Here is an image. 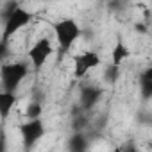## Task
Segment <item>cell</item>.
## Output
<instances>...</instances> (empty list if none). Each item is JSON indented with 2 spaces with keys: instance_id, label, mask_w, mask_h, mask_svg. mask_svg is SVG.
I'll use <instances>...</instances> for the list:
<instances>
[{
  "instance_id": "obj_1",
  "label": "cell",
  "mask_w": 152,
  "mask_h": 152,
  "mask_svg": "<svg viewBox=\"0 0 152 152\" xmlns=\"http://www.w3.org/2000/svg\"><path fill=\"white\" fill-rule=\"evenodd\" d=\"M32 18H34V15L31 11H27L25 7L18 6V4L7 6L6 20H4V31H2V39L9 41L15 34H18L23 27H27L32 22Z\"/></svg>"
},
{
  "instance_id": "obj_2",
  "label": "cell",
  "mask_w": 152,
  "mask_h": 152,
  "mask_svg": "<svg viewBox=\"0 0 152 152\" xmlns=\"http://www.w3.org/2000/svg\"><path fill=\"white\" fill-rule=\"evenodd\" d=\"M52 31H54L56 41H57V45L63 52H68L75 45V41L81 38V32H83L79 23L73 18H61V20L54 22Z\"/></svg>"
},
{
  "instance_id": "obj_3",
  "label": "cell",
  "mask_w": 152,
  "mask_h": 152,
  "mask_svg": "<svg viewBox=\"0 0 152 152\" xmlns=\"http://www.w3.org/2000/svg\"><path fill=\"white\" fill-rule=\"evenodd\" d=\"M29 66L22 61H6L0 64V79H2L4 90L16 91L22 81L27 77Z\"/></svg>"
},
{
  "instance_id": "obj_4",
  "label": "cell",
  "mask_w": 152,
  "mask_h": 152,
  "mask_svg": "<svg viewBox=\"0 0 152 152\" xmlns=\"http://www.w3.org/2000/svg\"><path fill=\"white\" fill-rule=\"evenodd\" d=\"M47 129H45V124L41 120V116L38 118H29L27 122L20 124V136H22V141H23V147L27 150L34 148V145L45 136Z\"/></svg>"
},
{
  "instance_id": "obj_5",
  "label": "cell",
  "mask_w": 152,
  "mask_h": 152,
  "mask_svg": "<svg viewBox=\"0 0 152 152\" xmlns=\"http://www.w3.org/2000/svg\"><path fill=\"white\" fill-rule=\"evenodd\" d=\"M100 66V56L93 50H84L73 56V77L83 79L93 68Z\"/></svg>"
},
{
  "instance_id": "obj_6",
  "label": "cell",
  "mask_w": 152,
  "mask_h": 152,
  "mask_svg": "<svg viewBox=\"0 0 152 152\" xmlns=\"http://www.w3.org/2000/svg\"><path fill=\"white\" fill-rule=\"evenodd\" d=\"M52 54H54L52 41L48 38H39L29 48V61H31V64H32L34 70H41Z\"/></svg>"
},
{
  "instance_id": "obj_7",
  "label": "cell",
  "mask_w": 152,
  "mask_h": 152,
  "mask_svg": "<svg viewBox=\"0 0 152 152\" xmlns=\"http://www.w3.org/2000/svg\"><path fill=\"white\" fill-rule=\"evenodd\" d=\"M18 102L16 91H9V90H2L0 91V120L6 122L11 115V111L15 109Z\"/></svg>"
},
{
  "instance_id": "obj_8",
  "label": "cell",
  "mask_w": 152,
  "mask_h": 152,
  "mask_svg": "<svg viewBox=\"0 0 152 152\" xmlns=\"http://www.w3.org/2000/svg\"><path fill=\"white\" fill-rule=\"evenodd\" d=\"M100 95H102L100 88H97V86H84L81 90V106L84 109H91L99 102Z\"/></svg>"
},
{
  "instance_id": "obj_9",
  "label": "cell",
  "mask_w": 152,
  "mask_h": 152,
  "mask_svg": "<svg viewBox=\"0 0 152 152\" xmlns=\"http://www.w3.org/2000/svg\"><path fill=\"white\" fill-rule=\"evenodd\" d=\"M129 56H131L129 47L124 43V39L118 38L116 43H115V47H113V50H111V64L120 68V64H124V61H127Z\"/></svg>"
},
{
  "instance_id": "obj_10",
  "label": "cell",
  "mask_w": 152,
  "mask_h": 152,
  "mask_svg": "<svg viewBox=\"0 0 152 152\" xmlns=\"http://www.w3.org/2000/svg\"><path fill=\"white\" fill-rule=\"evenodd\" d=\"M140 86H141L143 97H150V93H152V70H150V68L141 73V77H140Z\"/></svg>"
},
{
  "instance_id": "obj_11",
  "label": "cell",
  "mask_w": 152,
  "mask_h": 152,
  "mask_svg": "<svg viewBox=\"0 0 152 152\" xmlns=\"http://www.w3.org/2000/svg\"><path fill=\"white\" fill-rule=\"evenodd\" d=\"M88 145H86V138H84V134H75L73 138H72V141H70V148L72 150H84Z\"/></svg>"
},
{
  "instance_id": "obj_12",
  "label": "cell",
  "mask_w": 152,
  "mask_h": 152,
  "mask_svg": "<svg viewBox=\"0 0 152 152\" xmlns=\"http://www.w3.org/2000/svg\"><path fill=\"white\" fill-rule=\"evenodd\" d=\"M41 113H43V107H41L39 102L29 104V106H27V111H25L27 118H38V116H41Z\"/></svg>"
},
{
  "instance_id": "obj_13",
  "label": "cell",
  "mask_w": 152,
  "mask_h": 152,
  "mask_svg": "<svg viewBox=\"0 0 152 152\" xmlns=\"http://www.w3.org/2000/svg\"><path fill=\"white\" fill-rule=\"evenodd\" d=\"M9 41H4V39H0V64L6 63L7 57H9V47H7Z\"/></svg>"
}]
</instances>
